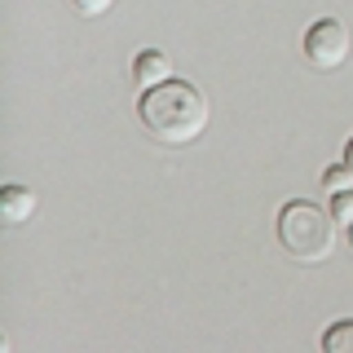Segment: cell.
I'll use <instances>...</instances> for the list:
<instances>
[{
	"label": "cell",
	"mask_w": 353,
	"mask_h": 353,
	"mask_svg": "<svg viewBox=\"0 0 353 353\" xmlns=\"http://www.w3.org/2000/svg\"><path fill=\"white\" fill-rule=\"evenodd\" d=\"M137 119L154 141H163V146H190V141L203 137L208 119H212V106H208V97H203L199 84L172 75V80H163L154 88H141Z\"/></svg>",
	"instance_id": "6da1fadb"
},
{
	"label": "cell",
	"mask_w": 353,
	"mask_h": 353,
	"mask_svg": "<svg viewBox=\"0 0 353 353\" xmlns=\"http://www.w3.org/2000/svg\"><path fill=\"white\" fill-rule=\"evenodd\" d=\"M274 230H279V248L292 261L318 265V261H327L331 252H336L340 221H336V212H331L327 203H314V199H287V203L279 208Z\"/></svg>",
	"instance_id": "7a4b0ae2"
},
{
	"label": "cell",
	"mask_w": 353,
	"mask_h": 353,
	"mask_svg": "<svg viewBox=\"0 0 353 353\" xmlns=\"http://www.w3.org/2000/svg\"><path fill=\"white\" fill-rule=\"evenodd\" d=\"M305 58L318 71H340L349 62V27L340 18H318L305 31Z\"/></svg>",
	"instance_id": "3957f363"
},
{
	"label": "cell",
	"mask_w": 353,
	"mask_h": 353,
	"mask_svg": "<svg viewBox=\"0 0 353 353\" xmlns=\"http://www.w3.org/2000/svg\"><path fill=\"white\" fill-rule=\"evenodd\" d=\"M132 80H137V88H154V84L172 80V58L163 49H141L132 58Z\"/></svg>",
	"instance_id": "277c9868"
},
{
	"label": "cell",
	"mask_w": 353,
	"mask_h": 353,
	"mask_svg": "<svg viewBox=\"0 0 353 353\" xmlns=\"http://www.w3.org/2000/svg\"><path fill=\"white\" fill-rule=\"evenodd\" d=\"M40 208L36 190H27V185H5L0 190V221L5 225H22V221H31Z\"/></svg>",
	"instance_id": "5b68a950"
},
{
	"label": "cell",
	"mask_w": 353,
	"mask_h": 353,
	"mask_svg": "<svg viewBox=\"0 0 353 353\" xmlns=\"http://www.w3.org/2000/svg\"><path fill=\"white\" fill-rule=\"evenodd\" d=\"M323 349L327 353H353V318H340L323 331Z\"/></svg>",
	"instance_id": "8992f818"
},
{
	"label": "cell",
	"mask_w": 353,
	"mask_h": 353,
	"mask_svg": "<svg viewBox=\"0 0 353 353\" xmlns=\"http://www.w3.org/2000/svg\"><path fill=\"white\" fill-rule=\"evenodd\" d=\"M323 190L327 194L353 190V168H349V163H331V168H323Z\"/></svg>",
	"instance_id": "52a82bcc"
},
{
	"label": "cell",
	"mask_w": 353,
	"mask_h": 353,
	"mask_svg": "<svg viewBox=\"0 0 353 353\" xmlns=\"http://www.w3.org/2000/svg\"><path fill=\"white\" fill-rule=\"evenodd\" d=\"M327 208L336 212V221H340V225H349V221H353V190H340V194H331V199H327Z\"/></svg>",
	"instance_id": "ba28073f"
},
{
	"label": "cell",
	"mask_w": 353,
	"mask_h": 353,
	"mask_svg": "<svg viewBox=\"0 0 353 353\" xmlns=\"http://www.w3.org/2000/svg\"><path fill=\"white\" fill-rule=\"evenodd\" d=\"M71 9L80 18H102V14H110L115 9V0H71Z\"/></svg>",
	"instance_id": "9c48e42d"
},
{
	"label": "cell",
	"mask_w": 353,
	"mask_h": 353,
	"mask_svg": "<svg viewBox=\"0 0 353 353\" xmlns=\"http://www.w3.org/2000/svg\"><path fill=\"white\" fill-rule=\"evenodd\" d=\"M345 163H349V168H353V137L345 141Z\"/></svg>",
	"instance_id": "30bf717a"
},
{
	"label": "cell",
	"mask_w": 353,
	"mask_h": 353,
	"mask_svg": "<svg viewBox=\"0 0 353 353\" xmlns=\"http://www.w3.org/2000/svg\"><path fill=\"white\" fill-rule=\"evenodd\" d=\"M345 243H349V252H353V221L345 225Z\"/></svg>",
	"instance_id": "8fae6325"
}]
</instances>
